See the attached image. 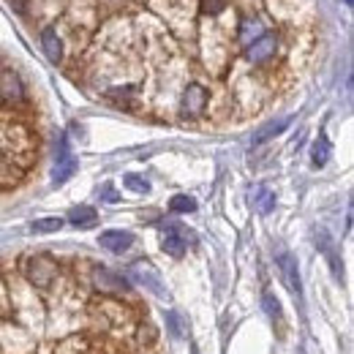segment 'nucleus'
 <instances>
[{
	"label": "nucleus",
	"mask_w": 354,
	"mask_h": 354,
	"mask_svg": "<svg viewBox=\"0 0 354 354\" xmlns=\"http://www.w3.org/2000/svg\"><path fill=\"white\" fill-rule=\"evenodd\" d=\"M25 278H28L36 289H46V286H52V281L57 278V265H55V259H52V257H46V254H36V257H30V259L25 262Z\"/></svg>",
	"instance_id": "obj_1"
},
{
	"label": "nucleus",
	"mask_w": 354,
	"mask_h": 354,
	"mask_svg": "<svg viewBox=\"0 0 354 354\" xmlns=\"http://www.w3.org/2000/svg\"><path fill=\"white\" fill-rule=\"evenodd\" d=\"M207 101H210L207 88L199 85V82H191L180 95V115L183 118H199L207 109Z\"/></svg>",
	"instance_id": "obj_2"
},
{
	"label": "nucleus",
	"mask_w": 354,
	"mask_h": 354,
	"mask_svg": "<svg viewBox=\"0 0 354 354\" xmlns=\"http://www.w3.org/2000/svg\"><path fill=\"white\" fill-rule=\"evenodd\" d=\"M93 283L104 295H126L129 292V281L123 275H118L115 270H109V267H95L93 270Z\"/></svg>",
	"instance_id": "obj_3"
},
{
	"label": "nucleus",
	"mask_w": 354,
	"mask_h": 354,
	"mask_svg": "<svg viewBox=\"0 0 354 354\" xmlns=\"http://www.w3.org/2000/svg\"><path fill=\"white\" fill-rule=\"evenodd\" d=\"M74 172H77V158H74V156H71V150H68V139H66V136H60V142H57V158H55V169H52V180H55V185L66 183Z\"/></svg>",
	"instance_id": "obj_4"
},
{
	"label": "nucleus",
	"mask_w": 354,
	"mask_h": 354,
	"mask_svg": "<svg viewBox=\"0 0 354 354\" xmlns=\"http://www.w3.org/2000/svg\"><path fill=\"white\" fill-rule=\"evenodd\" d=\"M275 49H278V36L275 33H262L257 41H251L245 46V57L259 66V63H267L275 55Z\"/></svg>",
	"instance_id": "obj_5"
},
{
	"label": "nucleus",
	"mask_w": 354,
	"mask_h": 354,
	"mask_svg": "<svg viewBox=\"0 0 354 354\" xmlns=\"http://www.w3.org/2000/svg\"><path fill=\"white\" fill-rule=\"evenodd\" d=\"M131 275L139 281V283H145L147 289H153L158 297H167V289L161 286V278H158V270L150 265V262H133L131 265Z\"/></svg>",
	"instance_id": "obj_6"
},
{
	"label": "nucleus",
	"mask_w": 354,
	"mask_h": 354,
	"mask_svg": "<svg viewBox=\"0 0 354 354\" xmlns=\"http://www.w3.org/2000/svg\"><path fill=\"white\" fill-rule=\"evenodd\" d=\"M98 243L101 248L112 251V254H123L133 245V234L131 232H123V229H109V232H101L98 234Z\"/></svg>",
	"instance_id": "obj_7"
},
{
	"label": "nucleus",
	"mask_w": 354,
	"mask_h": 354,
	"mask_svg": "<svg viewBox=\"0 0 354 354\" xmlns=\"http://www.w3.org/2000/svg\"><path fill=\"white\" fill-rule=\"evenodd\" d=\"M278 267H281V275H283V283L300 297L303 295V283H300V270H297V259L292 254H278Z\"/></svg>",
	"instance_id": "obj_8"
},
{
	"label": "nucleus",
	"mask_w": 354,
	"mask_h": 354,
	"mask_svg": "<svg viewBox=\"0 0 354 354\" xmlns=\"http://www.w3.org/2000/svg\"><path fill=\"white\" fill-rule=\"evenodd\" d=\"M0 98L8 104L25 98V85L14 71H0Z\"/></svg>",
	"instance_id": "obj_9"
},
{
	"label": "nucleus",
	"mask_w": 354,
	"mask_h": 354,
	"mask_svg": "<svg viewBox=\"0 0 354 354\" xmlns=\"http://www.w3.org/2000/svg\"><path fill=\"white\" fill-rule=\"evenodd\" d=\"M55 354H98V344H93L85 335H71L55 346Z\"/></svg>",
	"instance_id": "obj_10"
},
{
	"label": "nucleus",
	"mask_w": 354,
	"mask_h": 354,
	"mask_svg": "<svg viewBox=\"0 0 354 354\" xmlns=\"http://www.w3.org/2000/svg\"><path fill=\"white\" fill-rule=\"evenodd\" d=\"M41 49H44V55L52 63H60L63 60V41H60L57 30L46 28L44 33H41Z\"/></svg>",
	"instance_id": "obj_11"
},
{
	"label": "nucleus",
	"mask_w": 354,
	"mask_h": 354,
	"mask_svg": "<svg viewBox=\"0 0 354 354\" xmlns=\"http://www.w3.org/2000/svg\"><path fill=\"white\" fill-rule=\"evenodd\" d=\"M289 123H292V118H281V120H272V123H267V126H262L259 131L254 133V145H262V142H267V139H272V136H278V133H283L286 129H289Z\"/></svg>",
	"instance_id": "obj_12"
},
{
	"label": "nucleus",
	"mask_w": 354,
	"mask_h": 354,
	"mask_svg": "<svg viewBox=\"0 0 354 354\" xmlns=\"http://www.w3.org/2000/svg\"><path fill=\"white\" fill-rule=\"evenodd\" d=\"M98 221V213L88 207V205H80V207H74L71 213H68V223H74V226H80V229H88V226H95Z\"/></svg>",
	"instance_id": "obj_13"
},
{
	"label": "nucleus",
	"mask_w": 354,
	"mask_h": 354,
	"mask_svg": "<svg viewBox=\"0 0 354 354\" xmlns=\"http://www.w3.org/2000/svg\"><path fill=\"white\" fill-rule=\"evenodd\" d=\"M265 33V25L259 22V19H245L243 25H240V33H237V39H240V44H251V41H257L259 36Z\"/></svg>",
	"instance_id": "obj_14"
},
{
	"label": "nucleus",
	"mask_w": 354,
	"mask_h": 354,
	"mask_svg": "<svg viewBox=\"0 0 354 354\" xmlns=\"http://www.w3.org/2000/svg\"><path fill=\"white\" fill-rule=\"evenodd\" d=\"M330 153H333V147H330L327 136H319V139L313 142V147H310V161H313V167H324V164L330 161Z\"/></svg>",
	"instance_id": "obj_15"
},
{
	"label": "nucleus",
	"mask_w": 354,
	"mask_h": 354,
	"mask_svg": "<svg viewBox=\"0 0 354 354\" xmlns=\"http://www.w3.org/2000/svg\"><path fill=\"white\" fill-rule=\"evenodd\" d=\"M161 248H164L169 257L180 259V257L185 254V240H183V234H177V232H167L164 240H161Z\"/></svg>",
	"instance_id": "obj_16"
},
{
	"label": "nucleus",
	"mask_w": 354,
	"mask_h": 354,
	"mask_svg": "<svg viewBox=\"0 0 354 354\" xmlns=\"http://www.w3.org/2000/svg\"><path fill=\"white\" fill-rule=\"evenodd\" d=\"M251 199H254V205H257V210L259 213H272V207H275V194L270 191V188H257L254 194H251Z\"/></svg>",
	"instance_id": "obj_17"
},
{
	"label": "nucleus",
	"mask_w": 354,
	"mask_h": 354,
	"mask_svg": "<svg viewBox=\"0 0 354 354\" xmlns=\"http://www.w3.org/2000/svg\"><path fill=\"white\" fill-rule=\"evenodd\" d=\"M169 210L172 213H194L196 210V199L188 196V194H177L169 199Z\"/></svg>",
	"instance_id": "obj_18"
},
{
	"label": "nucleus",
	"mask_w": 354,
	"mask_h": 354,
	"mask_svg": "<svg viewBox=\"0 0 354 354\" xmlns=\"http://www.w3.org/2000/svg\"><path fill=\"white\" fill-rule=\"evenodd\" d=\"M63 218H39V221H33V234H52V232H57V229H63Z\"/></svg>",
	"instance_id": "obj_19"
},
{
	"label": "nucleus",
	"mask_w": 354,
	"mask_h": 354,
	"mask_svg": "<svg viewBox=\"0 0 354 354\" xmlns=\"http://www.w3.org/2000/svg\"><path fill=\"white\" fill-rule=\"evenodd\" d=\"M123 183H126V188L133 191V194H147V191H150V183L139 175H126L123 177Z\"/></svg>",
	"instance_id": "obj_20"
},
{
	"label": "nucleus",
	"mask_w": 354,
	"mask_h": 354,
	"mask_svg": "<svg viewBox=\"0 0 354 354\" xmlns=\"http://www.w3.org/2000/svg\"><path fill=\"white\" fill-rule=\"evenodd\" d=\"M262 303H265V310H267V316H270V319H281V303H278L270 292L262 297Z\"/></svg>",
	"instance_id": "obj_21"
},
{
	"label": "nucleus",
	"mask_w": 354,
	"mask_h": 354,
	"mask_svg": "<svg viewBox=\"0 0 354 354\" xmlns=\"http://www.w3.org/2000/svg\"><path fill=\"white\" fill-rule=\"evenodd\" d=\"M167 322H169V330L175 333L177 338H185V330H183V324H180V316H177L175 310H172V313H167Z\"/></svg>",
	"instance_id": "obj_22"
},
{
	"label": "nucleus",
	"mask_w": 354,
	"mask_h": 354,
	"mask_svg": "<svg viewBox=\"0 0 354 354\" xmlns=\"http://www.w3.org/2000/svg\"><path fill=\"white\" fill-rule=\"evenodd\" d=\"M223 6H226V0H202V8H205V11H213V14L221 11Z\"/></svg>",
	"instance_id": "obj_23"
}]
</instances>
